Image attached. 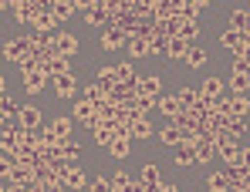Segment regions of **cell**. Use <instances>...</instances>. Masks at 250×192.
I'll use <instances>...</instances> for the list:
<instances>
[{"label":"cell","instance_id":"1","mask_svg":"<svg viewBox=\"0 0 250 192\" xmlns=\"http://www.w3.org/2000/svg\"><path fill=\"white\" fill-rule=\"evenodd\" d=\"M31 54H34V51H31V38H14V40L3 44V58H7L10 64H17V68H21Z\"/></svg>","mask_w":250,"mask_h":192},{"label":"cell","instance_id":"2","mask_svg":"<svg viewBox=\"0 0 250 192\" xmlns=\"http://www.w3.org/2000/svg\"><path fill=\"white\" fill-rule=\"evenodd\" d=\"M38 7H41L38 0H17L10 14H14V20H17V24H31V20H34V14H38Z\"/></svg>","mask_w":250,"mask_h":192},{"label":"cell","instance_id":"3","mask_svg":"<svg viewBox=\"0 0 250 192\" xmlns=\"http://www.w3.org/2000/svg\"><path fill=\"white\" fill-rule=\"evenodd\" d=\"M54 51H58L61 58H75V54H78V38H75V34H64V31L54 34Z\"/></svg>","mask_w":250,"mask_h":192},{"label":"cell","instance_id":"4","mask_svg":"<svg viewBox=\"0 0 250 192\" xmlns=\"http://www.w3.org/2000/svg\"><path fill=\"white\" fill-rule=\"evenodd\" d=\"M14 121H17L21 128H38L44 118H41V108H38V105H24V108L17 112V118H14Z\"/></svg>","mask_w":250,"mask_h":192},{"label":"cell","instance_id":"5","mask_svg":"<svg viewBox=\"0 0 250 192\" xmlns=\"http://www.w3.org/2000/svg\"><path fill=\"white\" fill-rule=\"evenodd\" d=\"M31 24H34V31H41V34H54V24H58V20L51 17V10H47V3H41Z\"/></svg>","mask_w":250,"mask_h":192},{"label":"cell","instance_id":"6","mask_svg":"<svg viewBox=\"0 0 250 192\" xmlns=\"http://www.w3.org/2000/svg\"><path fill=\"white\" fill-rule=\"evenodd\" d=\"M71 118H75V121H82V125H95V105H91V101H84V98H78V101H75V108H71Z\"/></svg>","mask_w":250,"mask_h":192},{"label":"cell","instance_id":"7","mask_svg":"<svg viewBox=\"0 0 250 192\" xmlns=\"http://www.w3.org/2000/svg\"><path fill=\"white\" fill-rule=\"evenodd\" d=\"M125 54H128V61L149 58V40H146V38H128V40H125Z\"/></svg>","mask_w":250,"mask_h":192},{"label":"cell","instance_id":"8","mask_svg":"<svg viewBox=\"0 0 250 192\" xmlns=\"http://www.w3.org/2000/svg\"><path fill=\"white\" fill-rule=\"evenodd\" d=\"M193 149H196V162H200V165L213 162V155H216V145H213V138H207V135H200Z\"/></svg>","mask_w":250,"mask_h":192},{"label":"cell","instance_id":"9","mask_svg":"<svg viewBox=\"0 0 250 192\" xmlns=\"http://www.w3.org/2000/svg\"><path fill=\"white\" fill-rule=\"evenodd\" d=\"M115 81H119V84H125V88H135V84H139L135 64H132V61H122V64L115 68Z\"/></svg>","mask_w":250,"mask_h":192},{"label":"cell","instance_id":"10","mask_svg":"<svg viewBox=\"0 0 250 192\" xmlns=\"http://www.w3.org/2000/svg\"><path fill=\"white\" fill-rule=\"evenodd\" d=\"M47 10H51V17H54V20H68L78 7H75V0H51V3H47Z\"/></svg>","mask_w":250,"mask_h":192},{"label":"cell","instance_id":"11","mask_svg":"<svg viewBox=\"0 0 250 192\" xmlns=\"http://www.w3.org/2000/svg\"><path fill=\"white\" fill-rule=\"evenodd\" d=\"M223 77H203V84H200V98H223Z\"/></svg>","mask_w":250,"mask_h":192},{"label":"cell","instance_id":"12","mask_svg":"<svg viewBox=\"0 0 250 192\" xmlns=\"http://www.w3.org/2000/svg\"><path fill=\"white\" fill-rule=\"evenodd\" d=\"M220 44H223L227 51H233V54H247V38L237 34V31H227V34L220 38Z\"/></svg>","mask_w":250,"mask_h":192},{"label":"cell","instance_id":"13","mask_svg":"<svg viewBox=\"0 0 250 192\" xmlns=\"http://www.w3.org/2000/svg\"><path fill=\"white\" fill-rule=\"evenodd\" d=\"M102 47L105 51H119V47H125V34L112 24V27H105V34H102Z\"/></svg>","mask_w":250,"mask_h":192},{"label":"cell","instance_id":"14","mask_svg":"<svg viewBox=\"0 0 250 192\" xmlns=\"http://www.w3.org/2000/svg\"><path fill=\"white\" fill-rule=\"evenodd\" d=\"M88 182H91V179L84 175L78 165H75V169H71V172H68V175L61 179V186H64V189H75V192H78V189H88Z\"/></svg>","mask_w":250,"mask_h":192},{"label":"cell","instance_id":"15","mask_svg":"<svg viewBox=\"0 0 250 192\" xmlns=\"http://www.w3.org/2000/svg\"><path fill=\"white\" fill-rule=\"evenodd\" d=\"M91 135H95V142H98L102 149H108V145L115 142V132H112V125H105V121H95V125H91Z\"/></svg>","mask_w":250,"mask_h":192},{"label":"cell","instance_id":"16","mask_svg":"<svg viewBox=\"0 0 250 192\" xmlns=\"http://www.w3.org/2000/svg\"><path fill=\"white\" fill-rule=\"evenodd\" d=\"M139 182H146L149 189H159L163 186V172H159V165H142V172H139Z\"/></svg>","mask_w":250,"mask_h":192},{"label":"cell","instance_id":"17","mask_svg":"<svg viewBox=\"0 0 250 192\" xmlns=\"http://www.w3.org/2000/svg\"><path fill=\"white\" fill-rule=\"evenodd\" d=\"M75 88H78L75 75H61V77H54V95H58V98H71V95H75Z\"/></svg>","mask_w":250,"mask_h":192},{"label":"cell","instance_id":"18","mask_svg":"<svg viewBox=\"0 0 250 192\" xmlns=\"http://www.w3.org/2000/svg\"><path fill=\"white\" fill-rule=\"evenodd\" d=\"M115 112H119V105H115L112 98H105V101H98V105H95V121H105V125H112Z\"/></svg>","mask_w":250,"mask_h":192},{"label":"cell","instance_id":"19","mask_svg":"<svg viewBox=\"0 0 250 192\" xmlns=\"http://www.w3.org/2000/svg\"><path fill=\"white\" fill-rule=\"evenodd\" d=\"M112 17H108V10H105V3H95L88 14H84V24H91V27H105Z\"/></svg>","mask_w":250,"mask_h":192},{"label":"cell","instance_id":"20","mask_svg":"<svg viewBox=\"0 0 250 192\" xmlns=\"http://www.w3.org/2000/svg\"><path fill=\"white\" fill-rule=\"evenodd\" d=\"M227 101H230V115L233 118H244L250 112V98L247 95H227Z\"/></svg>","mask_w":250,"mask_h":192},{"label":"cell","instance_id":"21","mask_svg":"<svg viewBox=\"0 0 250 192\" xmlns=\"http://www.w3.org/2000/svg\"><path fill=\"white\" fill-rule=\"evenodd\" d=\"M47 128L58 135V142H64V138H71V128H75V125H71V118L61 115V118H54V121H47Z\"/></svg>","mask_w":250,"mask_h":192},{"label":"cell","instance_id":"22","mask_svg":"<svg viewBox=\"0 0 250 192\" xmlns=\"http://www.w3.org/2000/svg\"><path fill=\"white\" fill-rule=\"evenodd\" d=\"M21 81H24V91H27V95H41V91H44V81H47V77H44L41 71H31V75H24Z\"/></svg>","mask_w":250,"mask_h":192},{"label":"cell","instance_id":"23","mask_svg":"<svg viewBox=\"0 0 250 192\" xmlns=\"http://www.w3.org/2000/svg\"><path fill=\"white\" fill-rule=\"evenodd\" d=\"M189 47H193V44H186L183 38H172V40H169V51H166V58H172V61H186Z\"/></svg>","mask_w":250,"mask_h":192},{"label":"cell","instance_id":"24","mask_svg":"<svg viewBox=\"0 0 250 192\" xmlns=\"http://www.w3.org/2000/svg\"><path fill=\"white\" fill-rule=\"evenodd\" d=\"M95 84H98V88L108 95V91L119 84V81H115V68H98V75H95Z\"/></svg>","mask_w":250,"mask_h":192},{"label":"cell","instance_id":"25","mask_svg":"<svg viewBox=\"0 0 250 192\" xmlns=\"http://www.w3.org/2000/svg\"><path fill=\"white\" fill-rule=\"evenodd\" d=\"M176 101H179L183 112H189V108L200 101V91H196V88H179V91H176Z\"/></svg>","mask_w":250,"mask_h":192},{"label":"cell","instance_id":"26","mask_svg":"<svg viewBox=\"0 0 250 192\" xmlns=\"http://www.w3.org/2000/svg\"><path fill=\"white\" fill-rule=\"evenodd\" d=\"M220 158L227 162V169H244V145H233V149L220 152Z\"/></svg>","mask_w":250,"mask_h":192},{"label":"cell","instance_id":"27","mask_svg":"<svg viewBox=\"0 0 250 192\" xmlns=\"http://www.w3.org/2000/svg\"><path fill=\"white\" fill-rule=\"evenodd\" d=\"M207 189L209 192H230V175H227V169L209 175V179H207Z\"/></svg>","mask_w":250,"mask_h":192},{"label":"cell","instance_id":"28","mask_svg":"<svg viewBox=\"0 0 250 192\" xmlns=\"http://www.w3.org/2000/svg\"><path fill=\"white\" fill-rule=\"evenodd\" d=\"M156 108H159V112H163V115H166L169 121H172V118H176L179 112H183V108H179V101H176V95H163Z\"/></svg>","mask_w":250,"mask_h":192},{"label":"cell","instance_id":"29","mask_svg":"<svg viewBox=\"0 0 250 192\" xmlns=\"http://www.w3.org/2000/svg\"><path fill=\"white\" fill-rule=\"evenodd\" d=\"M54 182H58L54 169H51V165H38V172H34V186H41V189H47V186H54Z\"/></svg>","mask_w":250,"mask_h":192},{"label":"cell","instance_id":"30","mask_svg":"<svg viewBox=\"0 0 250 192\" xmlns=\"http://www.w3.org/2000/svg\"><path fill=\"white\" fill-rule=\"evenodd\" d=\"M247 24H250V14L244 10V7H237V10L230 14V31H237V34H244V31H247Z\"/></svg>","mask_w":250,"mask_h":192},{"label":"cell","instance_id":"31","mask_svg":"<svg viewBox=\"0 0 250 192\" xmlns=\"http://www.w3.org/2000/svg\"><path fill=\"white\" fill-rule=\"evenodd\" d=\"M78 155H82V145H78L75 138H64V142H61V158H64L68 165H75Z\"/></svg>","mask_w":250,"mask_h":192},{"label":"cell","instance_id":"32","mask_svg":"<svg viewBox=\"0 0 250 192\" xmlns=\"http://www.w3.org/2000/svg\"><path fill=\"white\" fill-rule=\"evenodd\" d=\"M179 38L186 40V44H196V40H200V24H196V20H183Z\"/></svg>","mask_w":250,"mask_h":192},{"label":"cell","instance_id":"33","mask_svg":"<svg viewBox=\"0 0 250 192\" xmlns=\"http://www.w3.org/2000/svg\"><path fill=\"white\" fill-rule=\"evenodd\" d=\"M108 155H115V158H128V155H132V138H115V142L108 145Z\"/></svg>","mask_w":250,"mask_h":192},{"label":"cell","instance_id":"34","mask_svg":"<svg viewBox=\"0 0 250 192\" xmlns=\"http://www.w3.org/2000/svg\"><path fill=\"white\" fill-rule=\"evenodd\" d=\"M193 162H196V149L176 145V165H179V169H186V165H193Z\"/></svg>","mask_w":250,"mask_h":192},{"label":"cell","instance_id":"35","mask_svg":"<svg viewBox=\"0 0 250 192\" xmlns=\"http://www.w3.org/2000/svg\"><path fill=\"white\" fill-rule=\"evenodd\" d=\"M227 88H230V95H247V88H250V77H247V75H230V81H227Z\"/></svg>","mask_w":250,"mask_h":192},{"label":"cell","instance_id":"36","mask_svg":"<svg viewBox=\"0 0 250 192\" xmlns=\"http://www.w3.org/2000/svg\"><path fill=\"white\" fill-rule=\"evenodd\" d=\"M186 64H189V68H203V64H207V51H203L200 44H193L189 54H186Z\"/></svg>","mask_w":250,"mask_h":192},{"label":"cell","instance_id":"37","mask_svg":"<svg viewBox=\"0 0 250 192\" xmlns=\"http://www.w3.org/2000/svg\"><path fill=\"white\" fill-rule=\"evenodd\" d=\"M159 142H163V145H172V149H176V145H179V128H176V125H172V121H169L166 128H163V132H159Z\"/></svg>","mask_w":250,"mask_h":192},{"label":"cell","instance_id":"38","mask_svg":"<svg viewBox=\"0 0 250 192\" xmlns=\"http://www.w3.org/2000/svg\"><path fill=\"white\" fill-rule=\"evenodd\" d=\"M213 145H216V155H220V152H227V149H233V145H237V138H233L230 132H216Z\"/></svg>","mask_w":250,"mask_h":192},{"label":"cell","instance_id":"39","mask_svg":"<svg viewBox=\"0 0 250 192\" xmlns=\"http://www.w3.org/2000/svg\"><path fill=\"white\" fill-rule=\"evenodd\" d=\"M156 105H159V98H135V112H139V118H149Z\"/></svg>","mask_w":250,"mask_h":192},{"label":"cell","instance_id":"40","mask_svg":"<svg viewBox=\"0 0 250 192\" xmlns=\"http://www.w3.org/2000/svg\"><path fill=\"white\" fill-rule=\"evenodd\" d=\"M230 75H250V58H247V54H233Z\"/></svg>","mask_w":250,"mask_h":192},{"label":"cell","instance_id":"41","mask_svg":"<svg viewBox=\"0 0 250 192\" xmlns=\"http://www.w3.org/2000/svg\"><path fill=\"white\" fill-rule=\"evenodd\" d=\"M88 192H112V175H95L88 182Z\"/></svg>","mask_w":250,"mask_h":192},{"label":"cell","instance_id":"42","mask_svg":"<svg viewBox=\"0 0 250 192\" xmlns=\"http://www.w3.org/2000/svg\"><path fill=\"white\" fill-rule=\"evenodd\" d=\"M223 132H230L233 138H244V135H247V125H244V118H230Z\"/></svg>","mask_w":250,"mask_h":192},{"label":"cell","instance_id":"43","mask_svg":"<svg viewBox=\"0 0 250 192\" xmlns=\"http://www.w3.org/2000/svg\"><path fill=\"white\" fill-rule=\"evenodd\" d=\"M132 138H142V142H146V138H152V125H149V118L132 125Z\"/></svg>","mask_w":250,"mask_h":192},{"label":"cell","instance_id":"44","mask_svg":"<svg viewBox=\"0 0 250 192\" xmlns=\"http://www.w3.org/2000/svg\"><path fill=\"white\" fill-rule=\"evenodd\" d=\"M105 98H108V95H105V91H102L98 84H88V88H84V101L98 105V101H105Z\"/></svg>","mask_w":250,"mask_h":192},{"label":"cell","instance_id":"45","mask_svg":"<svg viewBox=\"0 0 250 192\" xmlns=\"http://www.w3.org/2000/svg\"><path fill=\"white\" fill-rule=\"evenodd\" d=\"M14 165H17V162H14V155L0 152V179H7V175L14 172Z\"/></svg>","mask_w":250,"mask_h":192},{"label":"cell","instance_id":"46","mask_svg":"<svg viewBox=\"0 0 250 192\" xmlns=\"http://www.w3.org/2000/svg\"><path fill=\"white\" fill-rule=\"evenodd\" d=\"M230 192H250V186H247V182H233V186H230Z\"/></svg>","mask_w":250,"mask_h":192},{"label":"cell","instance_id":"47","mask_svg":"<svg viewBox=\"0 0 250 192\" xmlns=\"http://www.w3.org/2000/svg\"><path fill=\"white\" fill-rule=\"evenodd\" d=\"M159 192H179V186H172V182H163V186H159Z\"/></svg>","mask_w":250,"mask_h":192},{"label":"cell","instance_id":"48","mask_svg":"<svg viewBox=\"0 0 250 192\" xmlns=\"http://www.w3.org/2000/svg\"><path fill=\"white\" fill-rule=\"evenodd\" d=\"M244 169H250V145H244Z\"/></svg>","mask_w":250,"mask_h":192},{"label":"cell","instance_id":"49","mask_svg":"<svg viewBox=\"0 0 250 192\" xmlns=\"http://www.w3.org/2000/svg\"><path fill=\"white\" fill-rule=\"evenodd\" d=\"M44 192H64V186H61V182H54V186H47Z\"/></svg>","mask_w":250,"mask_h":192},{"label":"cell","instance_id":"50","mask_svg":"<svg viewBox=\"0 0 250 192\" xmlns=\"http://www.w3.org/2000/svg\"><path fill=\"white\" fill-rule=\"evenodd\" d=\"M7 192H31V186H10Z\"/></svg>","mask_w":250,"mask_h":192},{"label":"cell","instance_id":"51","mask_svg":"<svg viewBox=\"0 0 250 192\" xmlns=\"http://www.w3.org/2000/svg\"><path fill=\"white\" fill-rule=\"evenodd\" d=\"M0 10H14V3L10 0H0Z\"/></svg>","mask_w":250,"mask_h":192},{"label":"cell","instance_id":"52","mask_svg":"<svg viewBox=\"0 0 250 192\" xmlns=\"http://www.w3.org/2000/svg\"><path fill=\"white\" fill-rule=\"evenodd\" d=\"M240 179H244V182L250 186V169H244V172H240Z\"/></svg>","mask_w":250,"mask_h":192},{"label":"cell","instance_id":"53","mask_svg":"<svg viewBox=\"0 0 250 192\" xmlns=\"http://www.w3.org/2000/svg\"><path fill=\"white\" fill-rule=\"evenodd\" d=\"M3 88H7V84H3V77H0V95H7V91H3Z\"/></svg>","mask_w":250,"mask_h":192},{"label":"cell","instance_id":"54","mask_svg":"<svg viewBox=\"0 0 250 192\" xmlns=\"http://www.w3.org/2000/svg\"><path fill=\"white\" fill-rule=\"evenodd\" d=\"M0 192H7V189H3V186H0Z\"/></svg>","mask_w":250,"mask_h":192},{"label":"cell","instance_id":"55","mask_svg":"<svg viewBox=\"0 0 250 192\" xmlns=\"http://www.w3.org/2000/svg\"><path fill=\"white\" fill-rule=\"evenodd\" d=\"M247 145H250V138H247Z\"/></svg>","mask_w":250,"mask_h":192},{"label":"cell","instance_id":"56","mask_svg":"<svg viewBox=\"0 0 250 192\" xmlns=\"http://www.w3.org/2000/svg\"><path fill=\"white\" fill-rule=\"evenodd\" d=\"M247 77H250V75H247Z\"/></svg>","mask_w":250,"mask_h":192}]
</instances>
